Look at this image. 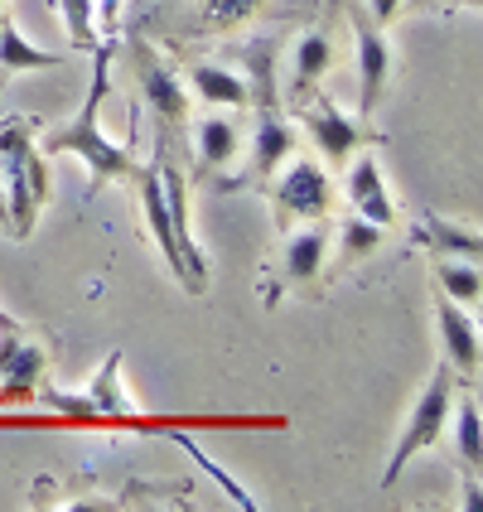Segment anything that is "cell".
Segmentation results:
<instances>
[{"instance_id": "obj_1", "label": "cell", "mask_w": 483, "mask_h": 512, "mask_svg": "<svg viewBox=\"0 0 483 512\" xmlns=\"http://www.w3.org/2000/svg\"><path fill=\"white\" fill-rule=\"evenodd\" d=\"M107 87H112V44H97V49H92V83H87L83 112L73 116L68 126H58L54 136L44 141V155H78L87 165V199H97L112 179H131V174H136L131 145L112 141V136L102 131Z\"/></svg>"}, {"instance_id": "obj_2", "label": "cell", "mask_w": 483, "mask_h": 512, "mask_svg": "<svg viewBox=\"0 0 483 512\" xmlns=\"http://www.w3.org/2000/svg\"><path fill=\"white\" fill-rule=\"evenodd\" d=\"M0 189L10 208V237H29L39 208L49 203V165L44 150L29 136V121H0Z\"/></svg>"}, {"instance_id": "obj_3", "label": "cell", "mask_w": 483, "mask_h": 512, "mask_svg": "<svg viewBox=\"0 0 483 512\" xmlns=\"http://www.w3.org/2000/svg\"><path fill=\"white\" fill-rule=\"evenodd\" d=\"M450 406H455V368L445 363V368L430 372L426 392H421L416 406L406 411V426H401V435H397V450H392L387 469H382V488L397 484L401 474H406V464L440 440V430H445V421H450Z\"/></svg>"}, {"instance_id": "obj_4", "label": "cell", "mask_w": 483, "mask_h": 512, "mask_svg": "<svg viewBox=\"0 0 483 512\" xmlns=\"http://www.w3.org/2000/svg\"><path fill=\"white\" fill-rule=\"evenodd\" d=\"M276 179V213H281V228L290 223H314V218H324L329 213V203H334V179L329 170L310 160V155H290L285 160V170L271 174Z\"/></svg>"}, {"instance_id": "obj_5", "label": "cell", "mask_w": 483, "mask_h": 512, "mask_svg": "<svg viewBox=\"0 0 483 512\" xmlns=\"http://www.w3.org/2000/svg\"><path fill=\"white\" fill-rule=\"evenodd\" d=\"M126 54H131V68H136L141 97L155 107V116H160L165 126H179V121L189 116V92L179 83V73H174L170 63H165V54H155L145 39H131Z\"/></svg>"}, {"instance_id": "obj_6", "label": "cell", "mask_w": 483, "mask_h": 512, "mask_svg": "<svg viewBox=\"0 0 483 512\" xmlns=\"http://www.w3.org/2000/svg\"><path fill=\"white\" fill-rule=\"evenodd\" d=\"M348 15H353V44H358V54H353L358 58V112L372 116L382 107V92H387V78H392V44L368 20L363 5H353Z\"/></svg>"}, {"instance_id": "obj_7", "label": "cell", "mask_w": 483, "mask_h": 512, "mask_svg": "<svg viewBox=\"0 0 483 512\" xmlns=\"http://www.w3.org/2000/svg\"><path fill=\"white\" fill-rule=\"evenodd\" d=\"M300 121H305V131H310L314 150H319L329 165H348V155L368 145V131H363L353 116H343L324 92H310V102L300 107Z\"/></svg>"}, {"instance_id": "obj_8", "label": "cell", "mask_w": 483, "mask_h": 512, "mask_svg": "<svg viewBox=\"0 0 483 512\" xmlns=\"http://www.w3.org/2000/svg\"><path fill=\"white\" fill-rule=\"evenodd\" d=\"M343 194H348V208L358 218H368L377 228H392L397 218V203L387 194V179H382V165L372 150H353L348 155V179H343Z\"/></svg>"}, {"instance_id": "obj_9", "label": "cell", "mask_w": 483, "mask_h": 512, "mask_svg": "<svg viewBox=\"0 0 483 512\" xmlns=\"http://www.w3.org/2000/svg\"><path fill=\"white\" fill-rule=\"evenodd\" d=\"M44 372H49L44 348L29 343L25 329H5V339H0V397L5 401L34 397L44 387Z\"/></svg>"}, {"instance_id": "obj_10", "label": "cell", "mask_w": 483, "mask_h": 512, "mask_svg": "<svg viewBox=\"0 0 483 512\" xmlns=\"http://www.w3.org/2000/svg\"><path fill=\"white\" fill-rule=\"evenodd\" d=\"M136 189H141V213L145 228H150V242L160 247V261L174 271V281L184 285V266H179V247H174V228H170V203H165V179H160V160H150L145 170L131 174Z\"/></svg>"}, {"instance_id": "obj_11", "label": "cell", "mask_w": 483, "mask_h": 512, "mask_svg": "<svg viewBox=\"0 0 483 512\" xmlns=\"http://www.w3.org/2000/svg\"><path fill=\"white\" fill-rule=\"evenodd\" d=\"M435 324H440V343H445V363L455 372H464V377H474L479 372V324L445 290L435 300Z\"/></svg>"}, {"instance_id": "obj_12", "label": "cell", "mask_w": 483, "mask_h": 512, "mask_svg": "<svg viewBox=\"0 0 483 512\" xmlns=\"http://www.w3.org/2000/svg\"><path fill=\"white\" fill-rule=\"evenodd\" d=\"M324 256H329V228H319V223L295 228L285 237V252H281V281L310 285L324 271Z\"/></svg>"}, {"instance_id": "obj_13", "label": "cell", "mask_w": 483, "mask_h": 512, "mask_svg": "<svg viewBox=\"0 0 483 512\" xmlns=\"http://www.w3.org/2000/svg\"><path fill=\"white\" fill-rule=\"evenodd\" d=\"M295 131L285 126L281 116H271L261 107L256 116V136H252V165H247V179H271V174L281 170L285 160L295 155Z\"/></svg>"}, {"instance_id": "obj_14", "label": "cell", "mask_w": 483, "mask_h": 512, "mask_svg": "<svg viewBox=\"0 0 483 512\" xmlns=\"http://www.w3.org/2000/svg\"><path fill=\"white\" fill-rule=\"evenodd\" d=\"M194 145H199V174H223V170H232V160L242 155L237 121H232V116L208 112L199 126H194Z\"/></svg>"}, {"instance_id": "obj_15", "label": "cell", "mask_w": 483, "mask_h": 512, "mask_svg": "<svg viewBox=\"0 0 483 512\" xmlns=\"http://www.w3.org/2000/svg\"><path fill=\"white\" fill-rule=\"evenodd\" d=\"M189 83L208 107H252V87L242 73H232L223 63H189Z\"/></svg>"}, {"instance_id": "obj_16", "label": "cell", "mask_w": 483, "mask_h": 512, "mask_svg": "<svg viewBox=\"0 0 483 512\" xmlns=\"http://www.w3.org/2000/svg\"><path fill=\"white\" fill-rule=\"evenodd\" d=\"M39 68H63V54L29 44L25 34H20V25L10 15H0V78H10V73H39Z\"/></svg>"}, {"instance_id": "obj_17", "label": "cell", "mask_w": 483, "mask_h": 512, "mask_svg": "<svg viewBox=\"0 0 483 512\" xmlns=\"http://www.w3.org/2000/svg\"><path fill=\"white\" fill-rule=\"evenodd\" d=\"M92 416H116V421H136V401L121 392V353H107V363L97 368L92 387L83 392Z\"/></svg>"}, {"instance_id": "obj_18", "label": "cell", "mask_w": 483, "mask_h": 512, "mask_svg": "<svg viewBox=\"0 0 483 512\" xmlns=\"http://www.w3.org/2000/svg\"><path fill=\"white\" fill-rule=\"evenodd\" d=\"M295 102H305L310 92H319V83H324V73H329V63H334V44H329V34H305L300 44H295Z\"/></svg>"}, {"instance_id": "obj_19", "label": "cell", "mask_w": 483, "mask_h": 512, "mask_svg": "<svg viewBox=\"0 0 483 512\" xmlns=\"http://www.w3.org/2000/svg\"><path fill=\"white\" fill-rule=\"evenodd\" d=\"M416 237L426 242L430 256H469V261H474V256L483 252L479 232H474V228H459V223L440 218V213H426V218H421V228H416Z\"/></svg>"}, {"instance_id": "obj_20", "label": "cell", "mask_w": 483, "mask_h": 512, "mask_svg": "<svg viewBox=\"0 0 483 512\" xmlns=\"http://www.w3.org/2000/svg\"><path fill=\"white\" fill-rule=\"evenodd\" d=\"M450 421H455V455L469 469V479H479V459H483V416L479 401L464 397L459 406H450Z\"/></svg>"}, {"instance_id": "obj_21", "label": "cell", "mask_w": 483, "mask_h": 512, "mask_svg": "<svg viewBox=\"0 0 483 512\" xmlns=\"http://www.w3.org/2000/svg\"><path fill=\"white\" fill-rule=\"evenodd\" d=\"M242 58H247L252 107H276V39H252Z\"/></svg>"}, {"instance_id": "obj_22", "label": "cell", "mask_w": 483, "mask_h": 512, "mask_svg": "<svg viewBox=\"0 0 483 512\" xmlns=\"http://www.w3.org/2000/svg\"><path fill=\"white\" fill-rule=\"evenodd\" d=\"M435 281L440 290L459 300V305H479L483 295V276H479V261H469V256H440L435 261Z\"/></svg>"}, {"instance_id": "obj_23", "label": "cell", "mask_w": 483, "mask_h": 512, "mask_svg": "<svg viewBox=\"0 0 483 512\" xmlns=\"http://www.w3.org/2000/svg\"><path fill=\"white\" fill-rule=\"evenodd\" d=\"M58 15H63L68 44L78 54H92L102 44V34H97V0H58Z\"/></svg>"}, {"instance_id": "obj_24", "label": "cell", "mask_w": 483, "mask_h": 512, "mask_svg": "<svg viewBox=\"0 0 483 512\" xmlns=\"http://www.w3.org/2000/svg\"><path fill=\"white\" fill-rule=\"evenodd\" d=\"M382 232L387 228H377V223H368V218H343L339 223V256L353 266V261H363V256H372L377 247H382Z\"/></svg>"}, {"instance_id": "obj_25", "label": "cell", "mask_w": 483, "mask_h": 512, "mask_svg": "<svg viewBox=\"0 0 483 512\" xmlns=\"http://www.w3.org/2000/svg\"><path fill=\"white\" fill-rule=\"evenodd\" d=\"M261 0H203L199 5V29H232V25H247Z\"/></svg>"}, {"instance_id": "obj_26", "label": "cell", "mask_w": 483, "mask_h": 512, "mask_svg": "<svg viewBox=\"0 0 483 512\" xmlns=\"http://www.w3.org/2000/svg\"><path fill=\"white\" fill-rule=\"evenodd\" d=\"M174 440H179V445H184V455L189 459H199L203 469H208V474H213V479H218V484H223V493H228L232 503H237V508H247V512H256V498L252 493H242V484H237V479H232L228 469H223V464H213V459L203 455L199 445H194V440H189V435H174Z\"/></svg>"}, {"instance_id": "obj_27", "label": "cell", "mask_w": 483, "mask_h": 512, "mask_svg": "<svg viewBox=\"0 0 483 512\" xmlns=\"http://www.w3.org/2000/svg\"><path fill=\"white\" fill-rule=\"evenodd\" d=\"M126 0H97V25L107 29V39H116V15H121Z\"/></svg>"}, {"instance_id": "obj_28", "label": "cell", "mask_w": 483, "mask_h": 512, "mask_svg": "<svg viewBox=\"0 0 483 512\" xmlns=\"http://www.w3.org/2000/svg\"><path fill=\"white\" fill-rule=\"evenodd\" d=\"M401 10V0H368V20L372 25H392Z\"/></svg>"}, {"instance_id": "obj_29", "label": "cell", "mask_w": 483, "mask_h": 512, "mask_svg": "<svg viewBox=\"0 0 483 512\" xmlns=\"http://www.w3.org/2000/svg\"><path fill=\"white\" fill-rule=\"evenodd\" d=\"M401 5H411V10H435V5H445V0H401Z\"/></svg>"}, {"instance_id": "obj_30", "label": "cell", "mask_w": 483, "mask_h": 512, "mask_svg": "<svg viewBox=\"0 0 483 512\" xmlns=\"http://www.w3.org/2000/svg\"><path fill=\"white\" fill-rule=\"evenodd\" d=\"M0 232H10V208H5V189H0Z\"/></svg>"}, {"instance_id": "obj_31", "label": "cell", "mask_w": 483, "mask_h": 512, "mask_svg": "<svg viewBox=\"0 0 483 512\" xmlns=\"http://www.w3.org/2000/svg\"><path fill=\"white\" fill-rule=\"evenodd\" d=\"M5 329H20V319H15V314H5V310H0V334H5Z\"/></svg>"}, {"instance_id": "obj_32", "label": "cell", "mask_w": 483, "mask_h": 512, "mask_svg": "<svg viewBox=\"0 0 483 512\" xmlns=\"http://www.w3.org/2000/svg\"><path fill=\"white\" fill-rule=\"evenodd\" d=\"M0 87H5V78H0Z\"/></svg>"}, {"instance_id": "obj_33", "label": "cell", "mask_w": 483, "mask_h": 512, "mask_svg": "<svg viewBox=\"0 0 483 512\" xmlns=\"http://www.w3.org/2000/svg\"><path fill=\"white\" fill-rule=\"evenodd\" d=\"M0 15H5V10H0Z\"/></svg>"}, {"instance_id": "obj_34", "label": "cell", "mask_w": 483, "mask_h": 512, "mask_svg": "<svg viewBox=\"0 0 483 512\" xmlns=\"http://www.w3.org/2000/svg\"><path fill=\"white\" fill-rule=\"evenodd\" d=\"M0 5H5V0H0Z\"/></svg>"}]
</instances>
